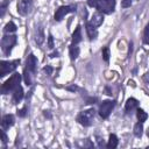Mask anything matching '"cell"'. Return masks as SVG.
<instances>
[{"label":"cell","instance_id":"obj_1","mask_svg":"<svg viewBox=\"0 0 149 149\" xmlns=\"http://www.w3.org/2000/svg\"><path fill=\"white\" fill-rule=\"evenodd\" d=\"M20 81H21V74L20 73L12 74V77H9V79H7L2 84V86H1V93L2 94H7L10 91H14L20 85Z\"/></svg>","mask_w":149,"mask_h":149},{"label":"cell","instance_id":"obj_2","mask_svg":"<svg viewBox=\"0 0 149 149\" xmlns=\"http://www.w3.org/2000/svg\"><path fill=\"white\" fill-rule=\"evenodd\" d=\"M95 115V111L94 108H88V109H85L83 112H80L78 115H77V121L84 126V127H87L92 123V120Z\"/></svg>","mask_w":149,"mask_h":149},{"label":"cell","instance_id":"obj_3","mask_svg":"<svg viewBox=\"0 0 149 149\" xmlns=\"http://www.w3.org/2000/svg\"><path fill=\"white\" fill-rule=\"evenodd\" d=\"M94 7L101 13L111 14L115 9V0H97Z\"/></svg>","mask_w":149,"mask_h":149},{"label":"cell","instance_id":"obj_4","mask_svg":"<svg viewBox=\"0 0 149 149\" xmlns=\"http://www.w3.org/2000/svg\"><path fill=\"white\" fill-rule=\"evenodd\" d=\"M16 43V36L15 35H5L1 40V49L5 55H9L13 47Z\"/></svg>","mask_w":149,"mask_h":149},{"label":"cell","instance_id":"obj_5","mask_svg":"<svg viewBox=\"0 0 149 149\" xmlns=\"http://www.w3.org/2000/svg\"><path fill=\"white\" fill-rule=\"evenodd\" d=\"M20 64V61L19 59H15V61H1L0 62V77H5L7 73L14 71L17 65Z\"/></svg>","mask_w":149,"mask_h":149},{"label":"cell","instance_id":"obj_6","mask_svg":"<svg viewBox=\"0 0 149 149\" xmlns=\"http://www.w3.org/2000/svg\"><path fill=\"white\" fill-rule=\"evenodd\" d=\"M114 106H115V101L114 100H105V101H102V104L100 105V108H99V115L102 119L108 118L111 112L113 111Z\"/></svg>","mask_w":149,"mask_h":149},{"label":"cell","instance_id":"obj_7","mask_svg":"<svg viewBox=\"0 0 149 149\" xmlns=\"http://www.w3.org/2000/svg\"><path fill=\"white\" fill-rule=\"evenodd\" d=\"M72 12H76V6H73V5L72 6H61L56 9L54 17L56 21H61L66 14L72 13Z\"/></svg>","mask_w":149,"mask_h":149},{"label":"cell","instance_id":"obj_8","mask_svg":"<svg viewBox=\"0 0 149 149\" xmlns=\"http://www.w3.org/2000/svg\"><path fill=\"white\" fill-rule=\"evenodd\" d=\"M33 7V0H19L17 2V13L20 15H27Z\"/></svg>","mask_w":149,"mask_h":149},{"label":"cell","instance_id":"obj_9","mask_svg":"<svg viewBox=\"0 0 149 149\" xmlns=\"http://www.w3.org/2000/svg\"><path fill=\"white\" fill-rule=\"evenodd\" d=\"M36 66H37V59H36V57H35L33 54H30V55L27 57L26 68H24V69H27L29 72H31V73L34 74L35 71H36Z\"/></svg>","mask_w":149,"mask_h":149},{"label":"cell","instance_id":"obj_10","mask_svg":"<svg viewBox=\"0 0 149 149\" xmlns=\"http://www.w3.org/2000/svg\"><path fill=\"white\" fill-rule=\"evenodd\" d=\"M13 125H14V116L12 114H6V115L2 116V120H1V128H2V130H7Z\"/></svg>","mask_w":149,"mask_h":149},{"label":"cell","instance_id":"obj_11","mask_svg":"<svg viewBox=\"0 0 149 149\" xmlns=\"http://www.w3.org/2000/svg\"><path fill=\"white\" fill-rule=\"evenodd\" d=\"M102 22H104V15H102V13L99 12V10L95 12V13L92 15L91 20H90V23L93 24L94 27H99V26H101Z\"/></svg>","mask_w":149,"mask_h":149},{"label":"cell","instance_id":"obj_12","mask_svg":"<svg viewBox=\"0 0 149 149\" xmlns=\"http://www.w3.org/2000/svg\"><path fill=\"white\" fill-rule=\"evenodd\" d=\"M13 92H14V93H13V98H12L13 104H17V102H20V101L22 100V98H23V90H22L21 85H19Z\"/></svg>","mask_w":149,"mask_h":149},{"label":"cell","instance_id":"obj_13","mask_svg":"<svg viewBox=\"0 0 149 149\" xmlns=\"http://www.w3.org/2000/svg\"><path fill=\"white\" fill-rule=\"evenodd\" d=\"M137 108H139V101L135 98H129L126 101V105H125L126 112H132L133 109H137Z\"/></svg>","mask_w":149,"mask_h":149},{"label":"cell","instance_id":"obj_14","mask_svg":"<svg viewBox=\"0 0 149 149\" xmlns=\"http://www.w3.org/2000/svg\"><path fill=\"white\" fill-rule=\"evenodd\" d=\"M86 33L90 40H94L98 35L97 33V27H94L93 24H91L90 22H86Z\"/></svg>","mask_w":149,"mask_h":149},{"label":"cell","instance_id":"obj_15","mask_svg":"<svg viewBox=\"0 0 149 149\" xmlns=\"http://www.w3.org/2000/svg\"><path fill=\"white\" fill-rule=\"evenodd\" d=\"M81 41V27L77 26L74 31L72 33V43L73 44H78Z\"/></svg>","mask_w":149,"mask_h":149},{"label":"cell","instance_id":"obj_16","mask_svg":"<svg viewBox=\"0 0 149 149\" xmlns=\"http://www.w3.org/2000/svg\"><path fill=\"white\" fill-rule=\"evenodd\" d=\"M35 42L41 45L44 42V33H43V28L42 27H37L36 29V35H35Z\"/></svg>","mask_w":149,"mask_h":149},{"label":"cell","instance_id":"obj_17","mask_svg":"<svg viewBox=\"0 0 149 149\" xmlns=\"http://www.w3.org/2000/svg\"><path fill=\"white\" fill-rule=\"evenodd\" d=\"M69 54H70V58L72 61H74L78 56H79V47L77 44H71L70 48H69Z\"/></svg>","mask_w":149,"mask_h":149},{"label":"cell","instance_id":"obj_18","mask_svg":"<svg viewBox=\"0 0 149 149\" xmlns=\"http://www.w3.org/2000/svg\"><path fill=\"white\" fill-rule=\"evenodd\" d=\"M143 134V122L139 121L137 123H135L134 126V135L136 137H141Z\"/></svg>","mask_w":149,"mask_h":149},{"label":"cell","instance_id":"obj_19","mask_svg":"<svg viewBox=\"0 0 149 149\" xmlns=\"http://www.w3.org/2000/svg\"><path fill=\"white\" fill-rule=\"evenodd\" d=\"M118 142H119V140H118V137H116V135L115 134H111L109 135V139H108V143H107V148H115L116 146H118Z\"/></svg>","mask_w":149,"mask_h":149},{"label":"cell","instance_id":"obj_20","mask_svg":"<svg viewBox=\"0 0 149 149\" xmlns=\"http://www.w3.org/2000/svg\"><path fill=\"white\" fill-rule=\"evenodd\" d=\"M31 76H33V73H31V72H29L27 69H24V70H23V78H24V83H26V85H27V86H30V85L33 84Z\"/></svg>","mask_w":149,"mask_h":149},{"label":"cell","instance_id":"obj_21","mask_svg":"<svg viewBox=\"0 0 149 149\" xmlns=\"http://www.w3.org/2000/svg\"><path fill=\"white\" fill-rule=\"evenodd\" d=\"M15 30H16V24H15L14 22H12V21H9L8 23H6V26H5V28H3V31H5L6 34L14 33Z\"/></svg>","mask_w":149,"mask_h":149},{"label":"cell","instance_id":"obj_22","mask_svg":"<svg viewBox=\"0 0 149 149\" xmlns=\"http://www.w3.org/2000/svg\"><path fill=\"white\" fill-rule=\"evenodd\" d=\"M136 116H137V120H139V121L144 122V121L147 120V118H148V114H147L143 109L137 108V109H136Z\"/></svg>","mask_w":149,"mask_h":149},{"label":"cell","instance_id":"obj_23","mask_svg":"<svg viewBox=\"0 0 149 149\" xmlns=\"http://www.w3.org/2000/svg\"><path fill=\"white\" fill-rule=\"evenodd\" d=\"M143 41L146 44H149V22L147 23L144 31H143Z\"/></svg>","mask_w":149,"mask_h":149},{"label":"cell","instance_id":"obj_24","mask_svg":"<svg viewBox=\"0 0 149 149\" xmlns=\"http://www.w3.org/2000/svg\"><path fill=\"white\" fill-rule=\"evenodd\" d=\"M102 58H104L105 62L109 61V49H108V47H105L102 49Z\"/></svg>","mask_w":149,"mask_h":149},{"label":"cell","instance_id":"obj_25","mask_svg":"<svg viewBox=\"0 0 149 149\" xmlns=\"http://www.w3.org/2000/svg\"><path fill=\"white\" fill-rule=\"evenodd\" d=\"M26 114H27V106H23L21 109H19V111H17V115H19V116H21V118L26 116Z\"/></svg>","mask_w":149,"mask_h":149},{"label":"cell","instance_id":"obj_26","mask_svg":"<svg viewBox=\"0 0 149 149\" xmlns=\"http://www.w3.org/2000/svg\"><path fill=\"white\" fill-rule=\"evenodd\" d=\"M48 48L49 49H52L54 48V37H52L51 34L48 36Z\"/></svg>","mask_w":149,"mask_h":149},{"label":"cell","instance_id":"obj_27","mask_svg":"<svg viewBox=\"0 0 149 149\" xmlns=\"http://www.w3.org/2000/svg\"><path fill=\"white\" fill-rule=\"evenodd\" d=\"M130 5H132V0H122V1H121V6H122L123 8L130 7Z\"/></svg>","mask_w":149,"mask_h":149},{"label":"cell","instance_id":"obj_28","mask_svg":"<svg viewBox=\"0 0 149 149\" xmlns=\"http://www.w3.org/2000/svg\"><path fill=\"white\" fill-rule=\"evenodd\" d=\"M43 71H44L47 74H51V73H52V71H54V69H52L51 66L47 65V66H44V68H43Z\"/></svg>","mask_w":149,"mask_h":149},{"label":"cell","instance_id":"obj_29","mask_svg":"<svg viewBox=\"0 0 149 149\" xmlns=\"http://www.w3.org/2000/svg\"><path fill=\"white\" fill-rule=\"evenodd\" d=\"M97 143H98V147H104V146H105L104 139L100 137V136H97Z\"/></svg>","mask_w":149,"mask_h":149},{"label":"cell","instance_id":"obj_30","mask_svg":"<svg viewBox=\"0 0 149 149\" xmlns=\"http://www.w3.org/2000/svg\"><path fill=\"white\" fill-rule=\"evenodd\" d=\"M1 135H2V143H7V135H6V130H2Z\"/></svg>","mask_w":149,"mask_h":149},{"label":"cell","instance_id":"obj_31","mask_svg":"<svg viewBox=\"0 0 149 149\" xmlns=\"http://www.w3.org/2000/svg\"><path fill=\"white\" fill-rule=\"evenodd\" d=\"M143 80L149 85V72H146L144 76H143Z\"/></svg>","mask_w":149,"mask_h":149},{"label":"cell","instance_id":"obj_32","mask_svg":"<svg viewBox=\"0 0 149 149\" xmlns=\"http://www.w3.org/2000/svg\"><path fill=\"white\" fill-rule=\"evenodd\" d=\"M66 90H69V91H72V92H74V91H77V90H78V87H77L76 85H72V86H68V87H66Z\"/></svg>","mask_w":149,"mask_h":149},{"label":"cell","instance_id":"obj_33","mask_svg":"<svg viewBox=\"0 0 149 149\" xmlns=\"http://www.w3.org/2000/svg\"><path fill=\"white\" fill-rule=\"evenodd\" d=\"M5 10H6V2H3V3L1 5V16H3Z\"/></svg>","mask_w":149,"mask_h":149},{"label":"cell","instance_id":"obj_34","mask_svg":"<svg viewBox=\"0 0 149 149\" xmlns=\"http://www.w3.org/2000/svg\"><path fill=\"white\" fill-rule=\"evenodd\" d=\"M94 101H97V98H88L86 100V104H94Z\"/></svg>","mask_w":149,"mask_h":149},{"label":"cell","instance_id":"obj_35","mask_svg":"<svg viewBox=\"0 0 149 149\" xmlns=\"http://www.w3.org/2000/svg\"><path fill=\"white\" fill-rule=\"evenodd\" d=\"M43 114H44V116H45V118L51 119V114L49 113V111H44V112H43Z\"/></svg>","mask_w":149,"mask_h":149},{"label":"cell","instance_id":"obj_36","mask_svg":"<svg viewBox=\"0 0 149 149\" xmlns=\"http://www.w3.org/2000/svg\"><path fill=\"white\" fill-rule=\"evenodd\" d=\"M49 57H51V58H54V57H58V52H57V51H55V52L50 54V55H49Z\"/></svg>","mask_w":149,"mask_h":149},{"label":"cell","instance_id":"obj_37","mask_svg":"<svg viewBox=\"0 0 149 149\" xmlns=\"http://www.w3.org/2000/svg\"><path fill=\"white\" fill-rule=\"evenodd\" d=\"M106 92H107V94H108V95H112V93H111V91H109V88H108V87H106Z\"/></svg>","mask_w":149,"mask_h":149},{"label":"cell","instance_id":"obj_38","mask_svg":"<svg viewBox=\"0 0 149 149\" xmlns=\"http://www.w3.org/2000/svg\"><path fill=\"white\" fill-rule=\"evenodd\" d=\"M128 84H129V85H132V86H135V84H134V81H133V80H129V81H128Z\"/></svg>","mask_w":149,"mask_h":149},{"label":"cell","instance_id":"obj_39","mask_svg":"<svg viewBox=\"0 0 149 149\" xmlns=\"http://www.w3.org/2000/svg\"><path fill=\"white\" fill-rule=\"evenodd\" d=\"M147 135H148V137H149V129H148V132H147Z\"/></svg>","mask_w":149,"mask_h":149}]
</instances>
